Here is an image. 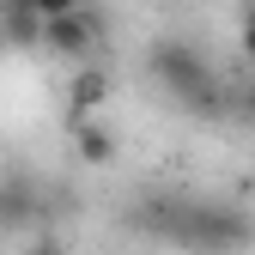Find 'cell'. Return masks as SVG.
Masks as SVG:
<instances>
[{"label": "cell", "mask_w": 255, "mask_h": 255, "mask_svg": "<svg viewBox=\"0 0 255 255\" xmlns=\"http://www.w3.org/2000/svg\"><path fill=\"white\" fill-rule=\"evenodd\" d=\"M146 79H152V85L182 110L195 91H207V85L219 79V67H213V55H207L195 37L164 30V37H152V43H146Z\"/></svg>", "instance_id": "6da1fadb"}, {"label": "cell", "mask_w": 255, "mask_h": 255, "mask_svg": "<svg viewBox=\"0 0 255 255\" xmlns=\"http://www.w3.org/2000/svg\"><path fill=\"white\" fill-rule=\"evenodd\" d=\"M249 243H255V225H249L243 207L188 195L182 225H176V249H182V255H243Z\"/></svg>", "instance_id": "7a4b0ae2"}, {"label": "cell", "mask_w": 255, "mask_h": 255, "mask_svg": "<svg viewBox=\"0 0 255 255\" xmlns=\"http://www.w3.org/2000/svg\"><path fill=\"white\" fill-rule=\"evenodd\" d=\"M30 225H49V188L37 170L12 164L0 176V231H30Z\"/></svg>", "instance_id": "3957f363"}, {"label": "cell", "mask_w": 255, "mask_h": 255, "mask_svg": "<svg viewBox=\"0 0 255 255\" xmlns=\"http://www.w3.org/2000/svg\"><path fill=\"white\" fill-rule=\"evenodd\" d=\"M182 207H188V188H146V195L128 207L122 219H128V225H134L140 237H152V243H176Z\"/></svg>", "instance_id": "277c9868"}, {"label": "cell", "mask_w": 255, "mask_h": 255, "mask_svg": "<svg viewBox=\"0 0 255 255\" xmlns=\"http://www.w3.org/2000/svg\"><path fill=\"white\" fill-rule=\"evenodd\" d=\"M98 37H104V18L91 12V0L73 6V12H61V18H43V49L61 55V61H85L98 49Z\"/></svg>", "instance_id": "5b68a950"}, {"label": "cell", "mask_w": 255, "mask_h": 255, "mask_svg": "<svg viewBox=\"0 0 255 255\" xmlns=\"http://www.w3.org/2000/svg\"><path fill=\"white\" fill-rule=\"evenodd\" d=\"M110 104V73L91 67V61H73V79H67V116H98Z\"/></svg>", "instance_id": "8992f818"}, {"label": "cell", "mask_w": 255, "mask_h": 255, "mask_svg": "<svg viewBox=\"0 0 255 255\" xmlns=\"http://www.w3.org/2000/svg\"><path fill=\"white\" fill-rule=\"evenodd\" d=\"M67 134H73V152H79V164H116V134L98 122V116H67Z\"/></svg>", "instance_id": "52a82bcc"}, {"label": "cell", "mask_w": 255, "mask_h": 255, "mask_svg": "<svg viewBox=\"0 0 255 255\" xmlns=\"http://www.w3.org/2000/svg\"><path fill=\"white\" fill-rule=\"evenodd\" d=\"M37 43H43L37 6H0V49H37Z\"/></svg>", "instance_id": "ba28073f"}, {"label": "cell", "mask_w": 255, "mask_h": 255, "mask_svg": "<svg viewBox=\"0 0 255 255\" xmlns=\"http://www.w3.org/2000/svg\"><path fill=\"white\" fill-rule=\"evenodd\" d=\"M231 122H243L249 134H255V67H249V79H237V110H231Z\"/></svg>", "instance_id": "9c48e42d"}, {"label": "cell", "mask_w": 255, "mask_h": 255, "mask_svg": "<svg viewBox=\"0 0 255 255\" xmlns=\"http://www.w3.org/2000/svg\"><path fill=\"white\" fill-rule=\"evenodd\" d=\"M24 255H67V243H61L55 231H30L24 237Z\"/></svg>", "instance_id": "30bf717a"}, {"label": "cell", "mask_w": 255, "mask_h": 255, "mask_svg": "<svg viewBox=\"0 0 255 255\" xmlns=\"http://www.w3.org/2000/svg\"><path fill=\"white\" fill-rule=\"evenodd\" d=\"M237 30H243V37H237V43H243V61L255 67V0L243 6V24H237Z\"/></svg>", "instance_id": "8fae6325"}, {"label": "cell", "mask_w": 255, "mask_h": 255, "mask_svg": "<svg viewBox=\"0 0 255 255\" xmlns=\"http://www.w3.org/2000/svg\"><path fill=\"white\" fill-rule=\"evenodd\" d=\"M43 18H61V12H73V6H85V0H30Z\"/></svg>", "instance_id": "7c38bea8"}, {"label": "cell", "mask_w": 255, "mask_h": 255, "mask_svg": "<svg viewBox=\"0 0 255 255\" xmlns=\"http://www.w3.org/2000/svg\"><path fill=\"white\" fill-rule=\"evenodd\" d=\"M0 6H30V0H0Z\"/></svg>", "instance_id": "4fadbf2b"}]
</instances>
